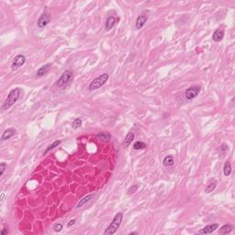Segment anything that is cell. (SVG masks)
<instances>
[{
  "label": "cell",
  "mask_w": 235,
  "mask_h": 235,
  "mask_svg": "<svg viewBox=\"0 0 235 235\" xmlns=\"http://www.w3.org/2000/svg\"><path fill=\"white\" fill-rule=\"evenodd\" d=\"M20 95H21V89L19 87H15L12 90H10L6 98L5 99V101L3 102V104L1 106V110H3V111L7 110L13 105H15V103H17V100L19 99Z\"/></svg>",
  "instance_id": "1"
},
{
  "label": "cell",
  "mask_w": 235,
  "mask_h": 235,
  "mask_svg": "<svg viewBox=\"0 0 235 235\" xmlns=\"http://www.w3.org/2000/svg\"><path fill=\"white\" fill-rule=\"evenodd\" d=\"M122 220H123V213L122 212H118L117 213L112 222H110V224L108 226V228L105 230L104 232V234L105 235H112L115 234L116 232L117 231V229L120 227L121 225V222H122Z\"/></svg>",
  "instance_id": "2"
},
{
  "label": "cell",
  "mask_w": 235,
  "mask_h": 235,
  "mask_svg": "<svg viewBox=\"0 0 235 235\" xmlns=\"http://www.w3.org/2000/svg\"><path fill=\"white\" fill-rule=\"evenodd\" d=\"M110 79V74L105 73L100 75L99 76H98L97 78H95L88 86V90L89 91H95L99 89L100 87H102Z\"/></svg>",
  "instance_id": "3"
},
{
  "label": "cell",
  "mask_w": 235,
  "mask_h": 235,
  "mask_svg": "<svg viewBox=\"0 0 235 235\" xmlns=\"http://www.w3.org/2000/svg\"><path fill=\"white\" fill-rule=\"evenodd\" d=\"M74 77L75 76H74L73 72L70 70H66L62 74L60 78L56 81L55 86L60 88H64L72 83V81L74 80Z\"/></svg>",
  "instance_id": "4"
},
{
  "label": "cell",
  "mask_w": 235,
  "mask_h": 235,
  "mask_svg": "<svg viewBox=\"0 0 235 235\" xmlns=\"http://www.w3.org/2000/svg\"><path fill=\"white\" fill-rule=\"evenodd\" d=\"M201 91V87L199 86H192L185 91V98L187 100H192L196 98Z\"/></svg>",
  "instance_id": "5"
},
{
  "label": "cell",
  "mask_w": 235,
  "mask_h": 235,
  "mask_svg": "<svg viewBox=\"0 0 235 235\" xmlns=\"http://www.w3.org/2000/svg\"><path fill=\"white\" fill-rule=\"evenodd\" d=\"M26 63V56L23 54H18L17 56H15L12 64H11V69L13 71H16L17 69H19L21 66H23Z\"/></svg>",
  "instance_id": "6"
},
{
  "label": "cell",
  "mask_w": 235,
  "mask_h": 235,
  "mask_svg": "<svg viewBox=\"0 0 235 235\" xmlns=\"http://www.w3.org/2000/svg\"><path fill=\"white\" fill-rule=\"evenodd\" d=\"M50 21H51V17H50V15H49L46 11H44V12L40 15V17H39V19L37 20V27H38L39 29H43V28H45V27L50 23Z\"/></svg>",
  "instance_id": "7"
},
{
  "label": "cell",
  "mask_w": 235,
  "mask_h": 235,
  "mask_svg": "<svg viewBox=\"0 0 235 235\" xmlns=\"http://www.w3.org/2000/svg\"><path fill=\"white\" fill-rule=\"evenodd\" d=\"M148 20V16L145 15V14H141L140 16H138L137 19H136V22H135V29L137 30H140L141 29L144 25L146 24Z\"/></svg>",
  "instance_id": "8"
},
{
  "label": "cell",
  "mask_w": 235,
  "mask_h": 235,
  "mask_svg": "<svg viewBox=\"0 0 235 235\" xmlns=\"http://www.w3.org/2000/svg\"><path fill=\"white\" fill-rule=\"evenodd\" d=\"M219 224L218 223H213V224H209L206 227H204L202 230H200L198 232V233L200 234H210L212 233H214L215 231H217L219 229Z\"/></svg>",
  "instance_id": "9"
},
{
  "label": "cell",
  "mask_w": 235,
  "mask_h": 235,
  "mask_svg": "<svg viewBox=\"0 0 235 235\" xmlns=\"http://www.w3.org/2000/svg\"><path fill=\"white\" fill-rule=\"evenodd\" d=\"M224 35H225V32H224L223 29H215V31L212 34V40L215 42H220V41H222L223 40Z\"/></svg>",
  "instance_id": "10"
},
{
  "label": "cell",
  "mask_w": 235,
  "mask_h": 235,
  "mask_svg": "<svg viewBox=\"0 0 235 235\" xmlns=\"http://www.w3.org/2000/svg\"><path fill=\"white\" fill-rule=\"evenodd\" d=\"M116 23H117L116 17H113V16H110V17L106 19V22H105V29H106L107 31L111 30V29L115 27Z\"/></svg>",
  "instance_id": "11"
},
{
  "label": "cell",
  "mask_w": 235,
  "mask_h": 235,
  "mask_svg": "<svg viewBox=\"0 0 235 235\" xmlns=\"http://www.w3.org/2000/svg\"><path fill=\"white\" fill-rule=\"evenodd\" d=\"M16 129H14V128H8V129H6L4 132H3V134H2V136H1V141H7V140H9L10 138H12L15 134H16Z\"/></svg>",
  "instance_id": "12"
},
{
  "label": "cell",
  "mask_w": 235,
  "mask_h": 235,
  "mask_svg": "<svg viewBox=\"0 0 235 235\" xmlns=\"http://www.w3.org/2000/svg\"><path fill=\"white\" fill-rule=\"evenodd\" d=\"M51 66H52L51 64H44L43 66H41V67L37 71L36 76H37V77H42V76H44V75L50 71Z\"/></svg>",
  "instance_id": "13"
},
{
  "label": "cell",
  "mask_w": 235,
  "mask_h": 235,
  "mask_svg": "<svg viewBox=\"0 0 235 235\" xmlns=\"http://www.w3.org/2000/svg\"><path fill=\"white\" fill-rule=\"evenodd\" d=\"M96 138H98L100 141H109L111 139V134L108 131H100L96 135Z\"/></svg>",
  "instance_id": "14"
},
{
  "label": "cell",
  "mask_w": 235,
  "mask_h": 235,
  "mask_svg": "<svg viewBox=\"0 0 235 235\" xmlns=\"http://www.w3.org/2000/svg\"><path fill=\"white\" fill-rule=\"evenodd\" d=\"M94 198V194H89V195H87V196H86V197H84L83 198H81V200L77 203V205H76V209H80V208H82L84 205H86L87 202H89L92 198Z\"/></svg>",
  "instance_id": "15"
},
{
  "label": "cell",
  "mask_w": 235,
  "mask_h": 235,
  "mask_svg": "<svg viewBox=\"0 0 235 235\" xmlns=\"http://www.w3.org/2000/svg\"><path fill=\"white\" fill-rule=\"evenodd\" d=\"M174 164H175V159L173 155H167L163 160V165L164 167H170L174 165Z\"/></svg>",
  "instance_id": "16"
},
{
  "label": "cell",
  "mask_w": 235,
  "mask_h": 235,
  "mask_svg": "<svg viewBox=\"0 0 235 235\" xmlns=\"http://www.w3.org/2000/svg\"><path fill=\"white\" fill-rule=\"evenodd\" d=\"M233 226L231 224H224L219 229V233L220 234H228L233 232Z\"/></svg>",
  "instance_id": "17"
},
{
  "label": "cell",
  "mask_w": 235,
  "mask_h": 235,
  "mask_svg": "<svg viewBox=\"0 0 235 235\" xmlns=\"http://www.w3.org/2000/svg\"><path fill=\"white\" fill-rule=\"evenodd\" d=\"M134 137H135V134L134 132L132 131H129L127 133L126 137H125V141H124V145L125 147H129L130 145V143L132 142V141L134 140Z\"/></svg>",
  "instance_id": "18"
},
{
  "label": "cell",
  "mask_w": 235,
  "mask_h": 235,
  "mask_svg": "<svg viewBox=\"0 0 235 235\" xmlns=\"http://www.w3.org/2000/svg\"><path fill=\"white\" fill-rule=\"evenodd\" d=\"M232 171H233V168H232L231 162L227 160L224 164V166H223V174H224L225 176H230L231 174H232Z\"/></svg>",
  "instance_id": "19"
},
{
  "label": "cell",
  "mask_w": 235,
  "mask_h": 235,
  "mask_svg": "<svg viewBox=\"0 0 235 235\" xmlns=\"http://www.w3.org/2000/svg\"><path fill=\"white\" fill-rule=\"evenodd\" d=\"M217 186H218V181H217L216 179L212 180V181H211V182H210V183H209V185L206 187V188H205V192H206V193H211L213 190H215V188L217 187Z\"/></svg>",
  "instance_id": "20"
},
{
  "label": "cell",
  "mask_w": 235,
  "mask_h": 235,
  "mask_svg": "<svg viewBox=\"0 0 235 235\" xmlns=\"http://www.w3.org/2000/svg\"><path fill=\"white\" fill-rule=\"evenodd\" d=\"M61 142H62V141H61V140H56V141H53L51 145H49V146H48V148L45 150V152H43V154H44V155H45V154H47L50 151L53 150L55 147H57L58 145H60V144H61Z\"/></svg>",
  "instance_id": "21"
},
{
  "label": "cell",
  "mask_w": 235,
  "mask_h": 235,
  "mask_svg": "<svg viewBox=\"0 0 235 235\" xmlns=\"http://www.w3.org/2000/svg\"><path fill=\"white\" fill-rule=\"evenodd\" d=\"M146 148V143L141 141H135L134 144H133V149L136 150V151H140V150H143Z\"/></svg>",
  "instance_id": "22"
},
{
  "label": "cell",
  "mask_w": 235,
  "mask_h": 235,
  "mask_svg": "<svg viewBox=\"0 0 235 235\" xmlns=\"http://www.w3.org/2000/svg\"><path fill=\"white\" fill-rule=\"evenodd\" d=\"M81 125H82V118L81 117H76V118H75L74 119V121H73V128L74 129H79L80 127H81Z\"/></svg>",
  "instance_id": "23"
},
{
  "label": "cell",
  "mask_w": 235,
  "mask_h": 235,
  "mask_svg": "<svg viewBox=\"0 0 235 235\" xmlns=\"http://www.w3.org/2000/svg\"><path fill=\"white\" fill-rule=\"evenodd\" d=\"M138 188H139V186L137 185V184H134V185H132L129 189H128V191H127V194L128 195H131V194H134L137 190H138Z\"/></svg>",
  "instance_id": "24"
},
{
  "label": "cell",
  "mask_w": 235,
  "mask_h": 235,
  "mask_svg": "<svg viewBox=\"0 0 235 235\" xmlns=\"http://www.w3.org/2000/svg\"><path fill=\"white\" fill-rule=\"evenodd\" d=\"M63 229H64V226H63V224L62 223H55L54 225H53V227H52V230H53V232H55V233H60V232H62L63 231Z\"/></svg>",
  "instance_id": "25"
},
{
  "label": "cell",
  "mask_w": 235,
  "mask_h": 235,
  "mask_svg": "<svg viewBox=\"0 0 235 235\" xmlns=\"http://www.w3.org/2000/svg\"><path fill=\"white\" fill-rule=\"evenodd\" d=\"M7 168V164L6 163H1L0 164V176H3L6 169Z\"/></svg>",
  "instance_id": "26"
},
{
  "label": "cell",
  "mask_w": 235,
  "mask_h": 235,
  "mask_svg": "<svg viewBox=\"0 0 235 235\" xmlns=\"http://www.w3.org/2000/svg\"><path fill=\"white\" fill-rule=\"evenodd\" d=\"M75 222H76V219H72L71 221H69V222H68V223H67L66 227H67V228H71L72 226H74V225L75 224Z\"/></svg>",
  "instance_id": "27"
},
{
  "label": "cell",
  "mask_w": 235,
  "mask_h": 235,
  "mask_svg": "<svg viewBox=\"0 0 235 235\" xmlns=\"http://www.w3.org/2000/svg\"><path fill=\"white\" fill-rule=\"evenodd\" d=\"M1 235H7L8 234V229L7 228H3L0 232Z\"/></svg>",
  "instance_id": "28"
},
{
  "label": "cell",
  "mask_w": 235,
  "mask_h": 235,
  "mask_svg": "<svg viewBox=\"0 0 235 235\" xmlns=\"http://www.w3.org/2000/svg\"><path fill=\"white\" fill-rule=\"evenodd\" d=\"M4 199H5V193H4V192H2V194H1V201L3 202V201H4Z\"/></svg>",
  "instance_id": "29"
},
{
  "label": "cell",
  "mask_w": 235,
  "mask_h": 235,
  "mask_svg": "<svg viewBox=\"0 0 235 235\" xmlns=\"http://www.w3.org/2000/svg\"><path fill=\"white\" fill-rule=\"evenodd\" d=\"M133 234H138V233L137 232H132V233H129V235H133Z\"/></svg>",
  "instance_id": "30"
}]
</instances>
